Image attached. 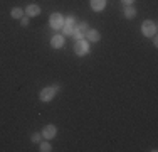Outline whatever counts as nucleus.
Listing matches in <instances>:
<instances>
[{
  "mask_svg": "<svg viewBox=\"0 0 158 152\" xmlns=\"http://www.w3.org/2000/svg\"><path fill=\"white\" fill-rule=\"evenodd\" d=\"M52 149V147H51V144H49V142H42V144H40V152H49V150H51Z\"/></svg>",
  "mask_w": 158,
  "mask_h": 152,
  "instance_id": "4468645a",
  "label": "nucleus"
},
{
  "mask_svg": "<svg viewBox=\"0 0 158 152\" xmlns=\"http://www.w3.org/2000/svg\"><path fill=\"white\" fill-rule=\"evenodd\" d=\"M141 34L145 37H153L156 34V24L153 20H145L141 24Z\"/></svg>",
  "mask_w": 158,
  "mask_h": 152,
  "instance_id": "f03ea898",
  "label": "nucleus"
},
{
  "mask_svg": "<svg viewBox=\"0 0 158 152\" xmlns=\"http://www.w3.org/2000/svg\"><path fill=\"white\" fill-rule=\"evenodd\" d=\"M73 36H74V39H76V41H81V39H84V36H86V34L82 32V30L79 29V27H74V32H73Z\"/></svg>",
  "mask_w": 158,
  "mask_h": 152,
  "instance_id": "ddd939ff",
  "label": "nucleus"
},
{
  "mask_svg": "<svg viewBox=\"0 0 158 152\" xmlns=\"http://www.w3.org/2000/svg\"><path fill=\"white\" fill-rule=\"evenodd\" d=\"M64 24L74 25V17H73V15H69V17H67V19H64Z\"/></svg>",
  "mask_w": 158,
  "mask_h": 152,
  "instance_id": "f3484780",
  "label": "nucleus"
},
{
  "mask_svg": "<svg viewBox=\"0 0 158 152\" xmlns=\"http://www.w3.org/2000/svg\"><path fill=\"white\" fill-rule=\"evenodd\" d=\"M88 44L84 42V41H76V44H74V52H76L77 56H86L88 54Z\"/></svg>",
  "mask_w": 158,
  "mask_h": 152,
  "instance_id": "39448f33",
  "label": "nucleus"
},
{
  "mask_svg": "<svg viewBox=\"0 0 158 152\" xmlns=\"http://www.w3.org/2000/svg\"><path fill=\"white\" fill-rule=\"evenodd\" d=\"M123 15H125L126 19H135V17H136V9H135L133 5H125V9H123Z\"/></svg>",
  "mask_w": 158,
  "mask_h": 152,
  "instance_id": "9d476101",
  "label": "nucleus"
},
{
  "mask_svg": "<svg viewBox=\"0 0 158 152\" xmlns=\"http://www.w3.org/2000/svg\"><path fill=\"white\" fill-rule=\"evenodd\" d=\"M10 15H12L14 19H22L24 17V10L19 9V7H15V9H12V12H10Z\"/></svg>",
  "mask_w": 158,
  "mask_h": 152,
  "instance_id": "f8f14e48",
  "label": "nucleus"
},
{
  "mask_svg": "<svg viewBox=\"0 0 158 152\" xmlns=\"http://www.w3.org/2000/svg\"><path fill=\"white\" fill-rule=\"evenodd\" d=\"M20 24H22V27H27V25H29V17H27V15L20 19Z\"/></svg>",
  "mask_w": 158,
  "mask_h": 152,
  "instance_id": "dca6fc26",
  "label": "nucleus"
},
{
  "mask_svg": "<svg viewBox=\"0 0 158 152\" xmlns=\"http://www.w3.org/2000/svg\"><path fill=\"white\" fill-rule=\"evenodd\" d=\"M123 3H125V5H133L135 3V0H121Z\"/></svg>",
  "mask_w": 158,
  "mask_h": 152,
  "instance_id": "6ab92c4d",
  "label": "nucleus"
},
{
  "mask_svg": "<svg viewBox=\"0 0 158 152\" xmlns=\"http://www.w3.org/2000/svg\"><path fill=\"white\" fill-rule=\"evenodd\" d=\"M106 7V0H91V9L94 12H101Z\"/></svg>",
  "mask_w": 158,
  "mask_h": 152,
  "instance_id": "1a4fd4ad",
  "label": "nucleus"
},
{
  "mask_svg": "<svg viewBox=\"0 0 158 152\" xmlns=\"http://www.w3.org/2000/svg\"><path fill=\"white\" fill-rule=\"evenodd\" d=\"M57 91H59V85L47 86V88L40 90V93H39V98H40V101H44V103H47V101L54 100V96H56V93H57Z\"/></svg>",
  "mask_w": 158,
  "mask_h": 152,
  "instance_id": "f257e3e1",
  "label": "nucleus"
},
{
  "mask_svg": "<svg viewBox=\"0 0 158 152\" xmlns=\"http://www.w3.org/2000/svg\"><path fill=\"white\" fill-rule=\"evenodd\" d=\"M77 27H79V29H81V30H82V32H84V34H86V32H88V24H86V22H82V24H79V25H77Z\"/></svg>",
  "mask_w": 158,
  "mask_h": 152,
  "instance_id": "a211bd4d",
  "label": "nucleus"
},
{
  "mask_svg": "<svg viewBox=\"0 0 158 152\" xmlns=\"http://www.w3.org/2000/svg\"><path fill=\"white\" fill-rule=\"evenodd\" d=\"M40 137H42V135H40L39 132H34L32 137H31V140H32L34 144H39V142H40Z\"/></svg>",
  "mask_w": 158,
  "mask_h": 152,
  "instance_id": "2eb2a0df",
  "label": "nucleus"
},
{
  "mask_svg": "<svg viewBox=\"0 0 158 152\" xmlns=\"http://www.w3.org/2000/svg\"><path fill=\"white\" fill-rule=\"evenodd\" d=\"M84 37L89 41V42H99L101 41V34L98 32L96 29H88V32H86Z\"/></svg>",
  "mask_w": 158,
  "mask_h": 152,
  "instance_id": "0eeeda50",
  "label": "nucleus"
},
{
  "mask_svg": "<svg viewBox=\"0 0 158 152\" xmlns=\"http://www.w3.org/2000/svg\"><path fill=\"white\" fill-rule=\"evenodd\" d=\"M62 36L66 37V36H73V32H74V25H69V24H64L62 25Z\"/></svg>",
  "mask_w": 158,
  "mask_h": 152,
  "instance_id": "9b49d317",
  "label": "nucleus"
},
{
  "mask_svg": "<svg viewBox=\"0 0 158 152\" xmlns=\"http://www.w3.org/2000/svg\"><path fill=\"white\" fill-rule=\"evenodd\" d=\"M56 135H57V128H56V125H46V127H44L42 137L46 140H52Z\"/></svg>",
  "mask_w": 158,
  "mask_h": 152,
  "instance_id": "20e7f679",
  "label": "nucleus"
},
{
  "mask_svg": "<svg viewBox=\"0 0 158 152\" xmlns=\"http://www.w3.org/2000/svg\"><path fill=\"white\" fill-rule=\"evenodd\" d=\"M51 46L54 49H61L64 46V36H62V34H57V36L52 37V39H51Z\"/></svg>",
  "mask_w": 158,
  "mask_h": 152,
  "instance_id": "6e6552de",
  "label": "nucleus"
},
{
  "mask_svg": "<svg viewBox=\"0 0 158 152\" xmlns=\"http://www.w3.org/2000/svg\"><path fill=\"white\" fill-rule=\"evenodd\" d=\"M49 25H51L54 30H59L64 25V17L59 12H54L51 17H49Z\"/></svg>",
  "mask_w": 158,
  "mask_h": 152,
  "instance_id": "7ed1b4c3",
  "label": "nucleus"
},
{
  "mask_svg": "<svg viewBox=\"0 0 158 152\" xmlns=\"http://www.w3.org/2000/svg\"><path fill=\"white\" fill-rule=\"evenodd\" d=\"M24 14L27 15V17H37V15L40 14V7L37 5V3H29V5L25 7Z\"/></svg>",
  "mask_w": 158,
  "mask_h": 152,
  "instance_id": "423d86ee",
  "label": "nucleus"
}]
</instances>
